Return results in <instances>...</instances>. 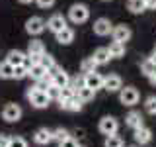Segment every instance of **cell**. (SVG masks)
<instances>
[{
    "instance_id": "1",
    "label": "cell",
    "mask_w": 156,
    "mask_h": 147,
    "mask_svg": "<svg viewBox=\"0 0 156 147\" xmlns=\"http://www.w3.org/2000/svg\"><path fill=\"white\" fill-rule=\"evenodd\" d=\"M27 100L31 102L33 108H47L49 102H51V98L47 96L45 90H39V88H35V86L33 88L29 86L27 88Z\"/></svg>"
},
{
    "instance_id": "2",
    "label": "cell",
    "mask_w": 156,
    "mask_h": 147,
    "mask_svg": "<svg viewBox=\"0 0 156 147\" xmlns=\"http://www.w3.org/2000/svg\"><path fill=\"white\" fill-rule=\"evenodd\" d=\"M88 16H90V10H88L86 4H72L70 10H68V18H70L72 24H84Z\"/></svg>"
},
{
    "instance_id": "3",
    "label": "cell",
    "mask_w": 156,
    "mask_h": 147,
    "mask_svg": "<svg viewBox=\"0 0 156 147\" xmlns=\"http://www.w3.org/2000/svg\"><path fill=\"white\" fill-rule=\"evenodd\" d=\"M119 100L125 106H135L139 102V90L135 86H125L119 90Z\"/></svg>"
},
{
    "instance_id": "4",
    "label": "cell",
    "mask_w": 156,
    "mask_h": 147,
    "mask_svg": "<svg viewBox=\"0 0 156 147\" xmlns=\"http://www.w3.org/2000/svg\"><path fill=\"white\" fill-rule=\"evenodd\" d=\"M45 28H47V22L43 18H39V16H31L26 22V32L29 36H39V33H43Z\"/></svg>"
},
{
    "instance_id": "5",
    "label": "cell",
    "mask_w": 156,
    "mask_h": 147,
    "mask_svg": "<svg viewBox=\"0 0 156 147\" xmlns=\"http://www.w3.org/2000/svg\"><path fill=\"white\" fill-rule=\"evenodd\" d=\"M117 127H119V124H117V120H115V118H111V116H105V118H101V120H100V131L104 135L117 134Z\"/></svg>"
},
{
    "instance_id": "6",
    "label": "cell",
    "mask_w": 156,
    "mask_h": 147,
    "mask_svg": "<svg viewBox=\"0 0 156 147\" xmlns=\"http://www.w3.org/2000/svg\"><path fill=\"white\" fill-rule=\"evenodd\" d=\"M20 118H22V108H20L18 104H6L4 106V110H2V120H6V122H18Z\"/></svg>"
},
{
    "instance_id": "7",
    "label": "cell",
    "mask_w": 156,
    "mask_h": 147,
    "mask_svg": "<svg viewBox=\"0 0 156 147\" xmlns=\"http://www.w3.org/2000/svg\"><path fill=\"white\" fill-rule=\"evenodd\" d=\"M65 28H66V20H65L62 14H53V16L47 20V29H51L53 33H58Z\"/></svg>"
},
{
    "instance_id": "8",
    "label": "cell",
    "mask_w": 156,
    "mask_h": 147,
    "mask_svg": "<svg viewBox=\"0 0 156 147\" xmlns=\"http://www.w3.org/2000/svg\"><path fill=\"white\" fill-rule=\"evenodd\" d=\"M104 88L109 92H119L123 88V81H121L119 75H107L104 77Z\"/></svg>"
},
{
    "instance_id": "9",
    "label": "cell",
    "mask_w": 156,
    "mask_h": 147,
    "mask_svg": "<svg viewBox=\"0 0 156 147\" xmlns=\"http://www.w3.org/2000/svg\"><path fill=\"white\" fill-rule=\"evenodd\" d=\"M111 29H113V24H111L107 18H100V20L94 22V33H96V36H101V37L109 36Z\"/></svg>"
},
{
    "instance_id": "10",
    "label": "cell",
    "mask_w": 156,
    "mask_h": 147,
    "mask_svg": "<svg viewBox=\"0 0 156 147\" xmlns=\"http://www.w3.org/2000/svg\"><path fill=\"white\" fill-rule=\"evenodd\" d=\"M84 85L88 88H94V90H98V88H104V77H101L100 73L92 71V73H88V75H84Z\"/></svg>"
},
{
    "instance_id": "11",
    "label": "cell",
    "mask_w": 156,
    "mask_h": 147,
    "mask_svg": "<svg viewBox=\"0 0 156 147\" xmlns=\"http://www.w3.org/2000/svg\"><path fill=\"white\" fill-rule=\"evenodd\" d=\"M111 36H113V41H129L131 39V29L125 26V24H119V26H115L113 29H111Z\"/></svg>"
},
{
    "instance_id": "12",
    "label": "cell",
    "mask_w": 156,
    "mask_h": 147,
    "mask_svg": "<svg viewBox=\"0 0 156 147\" xmlns=\"http://www.w3.org/2000/svg\"><path fill=\"white\" fill-rule=\"evenodd\" d=\"M33 141L37 145H47L49 141H53V131L47 130V127H39L35 131V135H33Z\"/></svg>"
},
{
    "instance_id": "13",
    "label": "cell",
    "mask_w": 156,
    "mask_h": 147,
    "mask_svg": "<svg viewBox=\"0 0 156 147\" xmlns=\"http://www.w3.org/2000/svg\"><path fill=\"white\" fill-rule=\"evenodd\" d=\"M82 104H84V102L74 94L72 98H68V100H62L61 102V108H62V110H68V112H80L82 110Z\"/></svg>"
},
{
    "instance_id": "14",
    "label": "cell",
    "mask_w": 156,
    "mask_h": 147,
    "mask_svg": "<svg viewBox=\"0 0 156 147\" xmlns=\"http://www.w3.org/2000/svg\"><path fill=\"white\" fill-rule=\"evenodd\" d=\"M55 36H57V41L61 43V45H68V43L74 41V29L66 26L65 29H61L58 33H55Z\"/></svg>"
},
{
    "instance_id": "15",
    "label": "cell",
    "mask_w": 156,
    "mask_h": 147,
    "mask_svg": "<svg viewBox=\"0 0 156 147\" xmlns=\"http://www.w3.org/2000/svg\"><path fill=\"white\" fill-rule=\"evenodd\" d=\"M150 137H152V131L148 130V127H139V130H135V141L136 143H140V145H144V143H148L150 141Z\"/></svg>"
},
{
    "instance_id": "16",
    "label": "cell",
    "mask_w": 156,
    "mask_h": 147,
    "mask_svg": "<svg viewBox=\"0 0 156 147\" xmlns=\"http://www.w3.org/2000/svg\"><path fill=\"white\" fill-rule=\"evenodd\" d=\"M47 75V69L41 65V63H33L31 67H29V71H27V77H31L33 81H39V78H43Z\"/></svg>"
},
{
    "instance_id": "17",
    "label": "cell",
    "mask_w": 156,
    "mask_h": 147,
    "mask_svg": "<svg viewBox=\"0 0 156 147\" xmlns=\"http://www.w3.org/2000/svg\"><path fill=\"white\" fill-rule=\"evenodd\" d=\"M23 59H26V53L18 51V49H12V51H8V55H6V61H8L12 67L22 65V63H23Z\"/></svg>"
},
{
    "instance_id": "18",
    "label": "cell",
    "mask_w": 156,
    "mask_h": 147,
    "mask_svg": "<svg viewBox=\"0 0 156 147\" xmlns=\"http://www.w3.org/2000/svg\"><path fill=\"white\" fill-rule=\"evenodd\" d=\"M92 57L96 59V63H98V65H105V63L111 59V55H109V49H107V47H98L96 51H94V55H92Z\"/></svg>"
},
{
    "instance_id": "19",
    "label": "cell",
    "mask_w": 156,
    "mask_h": 147,
    "mask_svg": "<svg viewBox=\"0 0 156 147\" xmlns=\"http://www.w3.org/2000/svg\"><path fill=\"white\" fill-rule=\"evenodd\" d=\"M51 81H53V85H55V86H58V88H65V86H68V85H70V77H68L66 73L62 71V69L57 73L55 77H51Z\"/></svg>"
},
{
    "instance_id": "20",
    "label": "cell",
    "mask_w": 156,
    "mask_h": 147,
    "mask_svg": "<svg viewBox=\"0 0 156 147\" xmlns=\"http://www.w3.org/2000/svg\"><path fill=\"white\" fill-rule=\"evenodd\" d=\"M107 49H109L111 59H119V57L125 55V43H121V41H111Z\"/></svg>"
},
{
    "instance_id": "21",
    "label": "cell",
    "mask_w": 156,
    "mask_h": 147,
    "mask_svg": "<svg viewBox=\"0 0 156 147\" xmlns=\"http://www.w3.org/2000/svg\"><path fill=\"white\" fill-rule=\"evenodd\" d=\"M143 114L140 112H131L129 116H127V126L133 127V130H139V127H143Z\"/></svg>"
},
{
    "instance_id": "22",
    "label": "cell",
    "mask_w": 156,
    "mask_h": 147,
    "mask_svg": "<svg viewBox=\"0 0 156 147\" xmlns=\"http://www.w3.org/2000/svg\"><path fill=\"white\" fill-rule=\"evenodd\" d=\"M76 96H78V98H80V100L86 104V102L94 100V96H96V90H94V88H88V86L84 85L82 88H78V90H76Z\"/></svg>"
},
{
    "instance_id": "23",
    "label": "cell",
    "mask_w": 156,
    "mask_h": 147,
    "mask_svg": "<svg viewBox=\"0 0 156 147\" xmlns=\"http://www.w3.org/2000/svg\"><path fill=\"white\" fill-rule=\"evenodd\" d=\"M43 53H45V45H43V41H39V39L29 41V45H27V55H43Z\"/></svg>"
},
{
    "instance_id": "24",
    "label": "cell",
    "mask_w": 156,
    "mask_h": 147,
    "mask_svg": "<svg viewBox=\"0 0 156 147\" xmlns=\"http://www.w3.org/2000/svg\"><path fill=\"white\" fill-rule=\"evenodd\" d=\"M127 8H129L131 14H140V12L146 10V4H144V0H129V2H127Z\"/></svg>"
},
{
    "instance_id": "25",
    "label": "cell",
    "mask_w": 156,
    "mask_h": 147,
    "mask_svg": "<svg viewBox=\"0 0 156 147\" xmlns=\"http://www.w3.org/2000/svg\"><path fill=\"white\" fill-rule=\"evenodd\" d=\"M140 71L144 73L146 77L148 78H152V77H156V65L152 61H150V59H144L143 63H140Z\"/></svg>"
},
{
    "instance_id": "26",
    "label": "cell",
    "mask_w": 156,
    "mask_h": 147,
    "mask_svg": "<svg viewBox=\"0 0 156 147\" xmlns=\"http://www.w3.org/2000/svg\"><path fill=\"white\" fill-rule=\"evenodd\" d=\"M96 67H98V63H96L94 57H86L84 61L80 63V71L84 73V75H88V73H92V71H96Z\"/></svg>"
},
{
    "instance_id": "27",
    "label": "cell",
    "mask_w": 156,
    "mask_h": 147,
    "mask_svg": "<svg viewBox=\"0 0 156 147\" xmlns=\"http://www.w3.org/2000/svg\"><path fill=\"white\" fill-rule=\"evenodd\" d=\"M0 78H14V67L8 61L0 63Z\"/></svg>"
},
{
    "instance_id": "28",
    "label": "cell",
    "mask_w": 156,
    "mask_h": 147,
    "mask_svg": "<svg viewBox=\"0 0 156 147\" xmlns=\"http://www.w3.org/2000/svg\"><path fill=\"white\" fill-rule=\"evenodd\" d=\"M68 137H70V134H68L65 127H57V130L53 131V139L58 141V143H61V141H65V139H68Z\"/></svg>"
},
{
    "instance_id": "29",
    "label": "cell",
    "mask_w": 156,
    "mask_h": 147,
    "mask_svg": "<svg viewBox=\"0 0 156 147\" xmlns=\"http://www.w3.org/2000/svg\"><path fill=\"white\" fill-rule=\"evenodd\" d=\"M105 147H123V139H121L119 135H107L105 139Z\"/></svg>"
},
{
    "instance_id": "30",
    "label": "cell",
    "mask_w": 156,
    "mask_h": 147,
    "mask_svg": "<svg viewBox=\"0 0 156 147\" xmlns=\"http://www.w3.org/2000/svg\"><path fill=\"white\" fill-rule=\"evenodd\" d=\"M144 110L148 112V114L156 116V96H148V98H146V102H144Z\"/></svg>"
},
{
    "instance_id": "31",
    "label": "cell",
    "mask_w": 156,
    "mask_h": 147,
    "mask_svg": "<svg viewBox=\"0 0 156 147\" xmlns=\"http://www.w3.org/2000/svg\"><path fill=\"white\" fill-rule=\"evenodd\" d=\"M76 92H74V88H72L70 85L65 86V88H61V96H58V102H62V100H68V98H72Z\"/></svg>"
},
{
    "instance_id": "32",
    "label": "cell",
    "mask_w": 156,
    "mask_h": 147,
    "mask_svg": "<svg viewBox=\"0 0 156 147\" xmlns=\"http://www.w3.org/2000/svg\"><path fill=\"white\" fill-rule=\"evenodd\" d=\"M26 77H27V67L23 63L14 67V78H26Z\"/></svg>"
},
{
    "instance_id": "33",
    "label": "cell",
    "mask_w": 156,
    "mask_h": 147,
    "mask_svg": "<svg viewBox=\"0 0 156 147\" xmlns=\"http://www.w3.org/2000/svg\"><path fill=\"white\" fill-rule=\"evenodd\" d=\"M39 63H41V65L45 67V69H51L53 65H57V63H55V59H53L51 55H49V53H43V55H41V59H39Z\"/></svg>"
},
{
    "instance_id": "34",
    "label": "cell",
    "mask_w": 156,
    "mask_h": 147,
    "mask_svg": "<svg viewBox=\"0 0 156 147\" xmlns=\"http://www.w3.org/2000/svg\"><path fill=\"white\" fill-rule=\"evenodd\" d=\"M45 92H47V96L51 98V100H58V96H61V88L55 86V85H51Z\"/></svg>"
},
{
    "instance_id": "35",
    "label": "cell",
    "mask_w": 156,
    "mask_h": 147,
    "mask_svg": "<svg viewBox=\"0 0 156 147\" xmlns=\"http://www.w3.org/2000/svg\"><path fill=\"white\" fill-rule=\"evenodd\" d=\"M8 147H27V143H26L23 137H10Z\"/></svg>"
},
{
    "instance_id": "36",
    "label": "cell",
    "mask_w": 156,
    "mask_h": 147,
    "mask_svg": "<svg viewBox=\"0 0 156 147\" xmlns=\"http://www.w3.org/2000/svg\"><path fill=\"white\" fill-rule=\"evenodd\" d=\"M58 147H80V145H78V141H76V139H72V137H68V139L61 141V143H58Z\"/></svg>"
},
{
    "instance_id": "37",
    "label": "cell",
    "mask_w": 156,
    "mask_h": 147,
    "mask_svg": "<svg viewBox=\"0 0 156 147\" xmlns=\"http://www.w3.org/2000/svg\"><path fill=\"white\" fill-rule=\"evenodd\" d=\"M35 2H37L39 8H51L55 4V0H35Z\"/></svg>"
},
{
    "instance_id": "38",
    "label": "cell",
    "mask_w": 156,
    "mask_h": 147,
    "mask_svg": "<svg viewBox=\"0 0 156 147\" xmlns=\"http://www.w3.org/2000/svg\"><path fill=\"white\" fill-rule=\"evenodd\" d=\"M146 10H156V0H144Z\"/></svg>"
},
{
    "instance_id": "39",
    "label": "cell",
    "mask_w": 156,
    "mask_h": 147,
    "mask_svg": "<svg viewBox=\"0 0 156 147\" xmlns=\"http://www.w3.org/2000/svg\"><path fill=\"white\" fill-rule=\"evenodd\" d=\"M8 143H10V137L0 135V147H8Z\"/></svg>"
},
{
    "instance_id": "40",
    "label": "cell",
    "mask_w": 156,
    "mask_h": 147,
    "mask_svg": "<svg viewBox=\"0 0 156 147\" xmlns=\"http://www.w3.org/2000/svg\"><path fill=\"white\" fill-rule=\"evenodd\" d=\"M148 59H150V61H152V63H154V65H156V51H154V53H152V55H150Z\"/></svg>"
},
{
    "instance_id": "41",
    "label": "cell",
    "mask_w": 156,
    "mask_h": 147,
    "mask_svg": "<svg viewBox=\"0 0 156 147\" xmlns=\"http://www.w3.org/2000/svg\"><path fill=\"white\" fill-rule=\"evenodd\" d=\"M18 2H22V4H29V2H35V0H18Z\"/></svg>"
},
{
    "instance_id": "42",
    "label": "cell",
    "mask_w": 156,
    "mask_h": 147,
    "mask_svg": "<svg viewBox=\"0 0 156 147\" xmlns=\"http://www.w3.org/2000/svg\"><path fill=\"white\" fill-rule=\"evenodd\" d=\"M150 81H152V82H154V85H156V77H152V78H150Z\"/></svg>"
},
{
    "instance_id": "43",
    "label": "cell",
    "mask_w": 156,
    "mask_h": 147,
    "mask_svg": "<svg viewBox=\"0 0 156 147\" xmlns=\"http://www.w3.org/2000/svg\"><path fill=\"white\" fill-rule=\"evenodd\" d=\"M104 2H109V0H104Z\"/></svg>"
}]
</instances>
